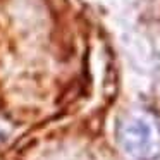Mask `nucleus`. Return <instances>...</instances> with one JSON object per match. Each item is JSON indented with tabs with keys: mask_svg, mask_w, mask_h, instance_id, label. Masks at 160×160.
Returning a JSON list of instances; mask_svg holds the SVG:
<instances>
[{
	"mask_svg": "<svg viewBox=\"0 0 160 160\" xmlns=\"http://www.w3.org/2000/svg\"><path fill=\"white\" fill-rule=\"evenodd\" d=\"M117 139L132 160H155L160 155V124L146 112H131L121 119Z\"/></svg>",
	"mask_w": 160,
	"mask_h": 160,
	"instance_id": "f257e3e1",
	"label": "nucleus"
}]
</instances>
